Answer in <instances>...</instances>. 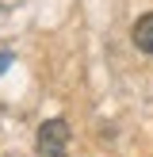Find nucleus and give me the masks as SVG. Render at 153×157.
Returning <instances> with one entry per match:
<instances>
[{
	"mask_svg": "<svg viewBox=\"0 0 153 157\" xmlns=\"http://www.w3.org/2000/svg\"><path fill=\"white\" fill-rule=\"evenodd\" d=\"M69 123L65 119H46L42 127H38V157H65V150H69Z\"/></svg>",
	"mask_w": 153,
	"mask_h": 157,
	"instance_id": "nucleus-1",
	"label": "nucleus"
},
{
	"mask_svg": "<svg viewBox=\"0 0 153 157\" xmlns=\"http://www.w3.org/2000/svg\"><path fill=\"white\" fill-rule=\"evenodd\" d=\"M134 46L142 54H153V12H145V15H138V23H134Z\"/></svg>",
	"mask_w": 153,
	"mask_h": 157,
	"instance_id": "nucleus-2",
	"label": "nucleus"
},
{
	"mask_svg": "<svg viewBox=\"0 0 153 157\" xmlns=\"http://www.w3.org/2000/svg\"><path fill=\"white\" fill-rule=\"evenodd\" d=\"M8 61H12V54H8V50H0V69H4Z\"/></svg>",
	"mask_w": 153,
	"mask_h": 157,
	"instance_id": "nucleus-3",
	"label": "nucleus"
}]
</instances>
